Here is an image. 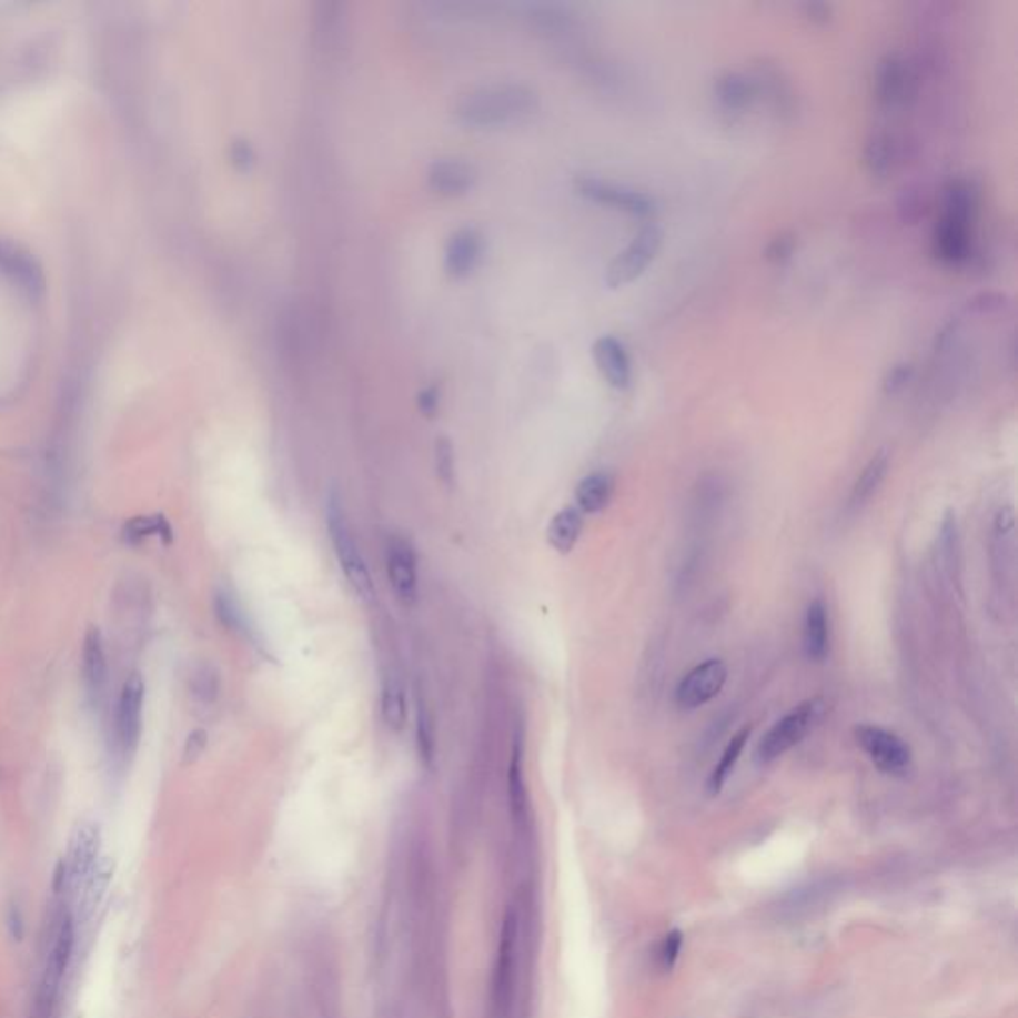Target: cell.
I'll return each mask as SVG.
<instances>
[{"label": "cell", "mask_w": 1018, "mask_h": 1018, "mask_svg": "<svg viewBox=\"0 0 1018 1018\" xmlns=\"http://www.w3.org/2000/svg\"><path fill=\"white\" fill-rule=\"evenodd\" d=\"M681 947H683V933L678 931V929H673L666 935L663 947H661V962H663L665 971H671L675 967Z\"/></svg>", "instance_id": "cell-36"}, {"label": "cell", "mask_w": 1018, "mask_h": 1018, "mask_svg": "<svg viewBox=\"0 0 1018 1018\" xmlns=\"http://www.w3.org/2000/svg\"><path fill=\"white\" fill-rule=\"evenodd\" d=\"M515 937H517V917L514 911H507L502 937H500L497 967H495L494 989L500 1002L505 1000V992L510 989L512 977H514Z\"/></svg>", "instance_id": "cell-25"}, {"label": "cell", "mask_w": 1018, "mask_h": 1018, "mask_svg": "<svg viewBox=\"0 0 1018 1018\" xmlns=\"http://www.w3.org/2000/svg\"><path fill=\"white\" fill-rule=\"evenodd\" d=\"M819 705L816 700H808L804 705L796 706L794 710L786 714L778 723L772 726L766 736L758 744L756 756L762 764H770L778 760L780 756L792 750L796 744L802 743L814 724L818 720Z\"/></svg>", "instance_id": "cell-9"}, {"label": "cell", "mask_w": 1018, "mask_h": 1018, "mask_svg": "<svg viewBox=\"0 0 1018 1018\" xmlns=\"http://www.w3.org/2000/svg\"><path fill=\"white\" fill-rule=\"evenodd\" d=\"M507 799L510 812L517 824H525L530 816V796L525 786L524 772V734H515L512 760L507 770Z\"/></svg>", "instance_id": "cell-20"}, {"label": "cell", "mask_w": 1018, "mask_h": 1018, "mask_svg": "<svg viewBox=\"0 0 1018 1018\" xmlns=\"http://www.w3.org/2000/svg\"><path fill=\"white\" fill-rule=\"evenodd\" d=\"M416 744H419L420 760L424 762L429 768L434 766L436 760V730H434V718L429 710V706L419 703V718H416Z\"/></svg>", "instance_id": "cell-30"}, {"label": "cell", "mask_w": 1018, "mask_h": 1018, "mask_svg": "<svg viewBox=\"0 0 1018 1018\" xmlns=\"http://www.w3.org/2000/svg\"><path fill=\"white\" fill-rule=\"evenodd\" d=\"M386 573L396 599L414 605L419 599V560L414 545L402 535H392L386 543Z\"/></svg>", "instance_id": "cell-14"}, {"label": "cell", "mask_w": 1018, "mask_h": 1018, "mask_svg": "<svg viewBox=\"0 0 1018 1018\" xmlns=\"http://www.w3.org/2000/svg\"><path fill=\"white\" fill-rule=\"evenodd\" d=\"M748 738H750V728H743L740 733L733 736V740L724 748L723 756H720L718 764L714 766V770L708 776V784H706V790L710 796H716L723 790L724 784L728 780V776L733 774L734 766H736V762L743 754L744 746L748 743Z\"/></svg>", "instance_id": "cell-28"}, {"label": "cell", "mask_w": 1018, "mask_h": 1018, "mask_svg": "<svg viewBox=\"0 0 1018 1018\" xmlns=\"http://www.w3.org/2000/svg\"><path fill=\"white\" fill-rule=\"evenodd\" d=\"M591 353H593V361L603 381L615 391H627L633 382V364H631L627 346L621 343L617 336L605 334L593 343Z\"/></svg>", "instance_id": "cell-16"}, {"label": "cell", "mask_w": 1018, "mask_h": 1018, "mask_svg": "<svg viewBox=\"0 0 1018 1018\" xmlns=\"http://www.w3.org/2000/svg\"><path fill=\"white\" fill-rule=\"evenodd\" d=\"M537 95L524 84H490L476 88L457 100L456 115L472 128L514 124L533 114Z\"/></svg>", "instance_id": "cell-4"}, {"label": "cell", "mask_w": 1018, "mask_h": 1018, "mask_svg": "<svg viewBox=\"0 0 1018 1018\" xmlns=\"http://www.w3.org/2000/svg\"><path fill=\"white\" fill-rule=\"evenodd\" d=\"M215 609H218V617H220L221 623L229 628V631H239V633H245V615L239 609L238 603L235 599L229 595V593H218V599H215Z\"/></svg>", "instance_id": "cell-32"}, {"label": "cell", "mask_w": 1018, "mask_h": 1018, "mask_svg": "<svg viewBox=\"0 0 1018 1018\" xmlns=\"http://www.w3.org/2000/svg\"><path fill=\"white\" fill-rule=\"evenodd\" d=\"M728 678V668L720 658H708L705 663L696 665L685 678L678 683L675 693V703L681 710H695L708 705L716 696L720 695Z\"/></svg>", "instance_id": "cell-13"}, {"label": "cell", "mask_w": 1018, "mask_h": 1018, "mask_svg": "<svg viewBox=\"0 0 1018 1018\" xmlns=\"http://www.w3.org/2000/svg\"><path fill=\"white\" fill-rule=\"evenodd\" d=\"M713 95L714 100H716V105L720 108V112L740 115L746 114L756 104V100L760 98V92H758L754 77H748L744 72H736V70H728V72H723L720 77L714 78Z\"/></svg>", "instance_id": "cell-17"}, {"label": "cell", "mask_w": 1018, "mask_h": 1018, "mask_svg": "<svg viewBox=\"0 0 1018 1018\" xmlns=\"http://www.w3.org/2000/svg\"><path fill=\"white\" fill-rule=\"evenodd\" d=\"M82 681L87 695L92 703H98L104 695L108 681V661H105L104 638L100 628H88L82 647Z\"/></svg>", "instance_id": "cell-19"}, {"label": "cell", "mask_w": 1018, "mask_h": 1018, "mask_svg": "<svg viewBox=\"0 0 1018 1018\" xmlns=\"http://www.w3.org/2000/svg\"><path fill=\"white\" fill-rule=\"evenodd\" d=\"M205 746H208V733L201 730V728L193 730V733L188 736L185 746H183V760L188 762V764L198 760L201 754H203V750H205Z\"/></svg>", "instance_id": "cell-38"}, {"label": "cell", "mask_w": 1018, "mask_h": 1018, "mask_svg": "<svg viewBox=\"0 0 1018 1018\" xmlns=\"http://www.w3.org/2000/svg\"><path fill=\"white\" fill-rule=\"evenodd\" d=\"M30 303L34 299L27 279L19 266H10L0 285V374H22L29 364L30 349H34V311Z\"/></svg>", "instance_id": "cell-3"}, {"label": "cell", "mask_w": 1018, "mask_h": 1018, "mask_svg": "<svg viewBox=\"0 0 1018 1018\" xmlns=\"http://www.w3.org/2000/svg\"><path fill=\"white\" fill-rule=\"evenodd\" d=\"M979 211V188L967 178H953L945 188L943 213L933 229L931 251L945 265L961 266L975 253V220Z\"/></svg>", "instance_id": "cell-2"}, {"label": "cell", "mask_w": 1018, "mask_h": 1018, "mask_svg": "<svg viewBox=\"0 0 1018 1018\" xmlns=\"http://www.w3.org/2000/svg\"><path fill=\"white\" fill-rule=\"evenodd\" d=\"M436 472H439L440 480L446 486H452V482H454V447H452V442L444 439V436L436 440Z\"/></svg>", "instance_id": "cell-35"}, {"label": "cell", "mask_w": 1018, "mask_h": 1018, "mask_svg": "<svg viewBox=\"0 0 1018 1018\" xmlns=\"http://www.w3.org/2000/svg\"><path fill=\"white\" fill-rule=\"evenodd\" d=\"M78 919L74 904L62 887L54 884V897L48 917L44 951L40 959L39 980L32 999L30 1018H60L67 977L77 951Z\"/></svg>", "instance_id": "cell-1"}, {"label": "cell", "mask_w": 1018, "mask_h": 1018, "mask_svg": "<svg viewBox=\"0 0 1018 1018\" xmlns=\"http://www.w3.org/2000/svg\"><path fill=\"white\" fill-rule=\"evenodd\" d=\"M583 514L577 507H563L547 525V542L557 553H570L579 542Z\"/></svg>", "instance_id": "cell-26"}, {"label": "cell", "mask_w": 1018, "mask_h": 1018, "mask_svg": "<svg viewBox=\"0 0 1018 1018\" xmlns=\"http://www.w3.org/2000/svg\"><path fill=\"white\" fill-rule=\"evenodd\" d=\"M1005 301H1007V296L1000 295V293H982V295L972 299L971 303H969V309H977L980 313H990V311H1000L1002 306L1007 305Z\"/></svg>", "instance_id": "cell-40"}, {"label": "cell", "mask_w": 1018, "mask_h": 1018, "mask_svg": "<svg viewBox=\"0 0 1018 1018\" xmlns=\"http://www.w3.org/2000/svg\"><path fill=\"white\" fill-rule=\"evenodd\" d=\"M484 259V238L476 228L454 231L444 249V269L452 279H466Z\"/></svg>", "instance_id": "cell-15"}, {"label": "cell", "mask_w": 1018, "mask_h": 1018, "mask_svg": "<svg viewBox=\"0 0 1018 1018\" xmlns=\"http://www.w3.org/2000/svg\"><path fill=\"white\" fill-rule=\"evenodd\" d=\"M874 98L881 110H899L915 98V72L909 60L891 50L877 62Z\"/></svg>", "instance_id": "cell-10"}, {"label": "cell", "mask_w": 1018, "mask_h": 1018, "mask_svg": "<svg viewBox=\"0 0 1018 1018\" xmlns=\"http://www.w3.org/2000/svg\"><path fill=\"white\" fill-rule=\"evenodd\" d=\"M100 849L102 829L92 819H82L77 824V828L72 829L67 856L58 864L54 874V884L67 891L74 907L90 877L94 876L95 869L102 864Z\"/></svg>", "instance_id": "cell-6"}, {"label": "cell", "mask_w": 1018, "mask_h": 1018, "mask_svg": "<svg viewBox=\"0 0 1018 1018\" xmlns=\"http://www.w3.org/2000/svg\"><path fill=\"white\" fill-rule=\"evenodd\" d=\"M804 651L809 661L822 663L828 657L829 617L828 607L822 599H814L806 611L804 619Z\"/></svg>", "instance_id": "cell-21"}, {"label": "cell", "mask_w": 1018, "mask_h": 1018, "mask_svg": "<svg viewBox=\"0 0 1018 1018\" xmlns=\"http://www.w3.org/2000/svg\"><path fill=\"white\" fill-rule=\"evenodd\" d=\"M573 188L583 200L609 210L623 211L635 218H648L657 211V201L651 198L647 191L635 190L617 181L603 180L595 175H579L573 181Z\"/></svg>", "instance_id": "cell-7"}, {"label": "cell", "mask_w": 1018, "mask_h": 1018, "mask_svg": "<svg viewBox=\"0 0 1018 1018\" xmlns=\"http://www.w3.org/2000/svg\"><path fill=\"white\" fill-rule=\"evenodd\" d=\"M255 160H258V155L253 152L251 143L241 140V142H235L231 145V162L235 163L238 170L248 172L255 165Z\"/></svg>", "instance_id": "cell-37"}, {"label": "cell", "mask_w": 1018, "mask_h": 1018, "mask_svg": "<svg viewBox=\"0 0 1018 1018\" xmlns=\"http://www.w3.org/2000/svg\"><path fill=\"white\" fill-rule=\"evenodd\" d=\"M856 740L861 750L869 756V760L876 764L877 770L889 776H905L911 768V748L897 734L874 724H859L856 728Z\"/></svg>", "instance_id": "cell-11"}, {"label": "cell", "mask_w": 1018, "mask_h": 1018, "mask_svg": "<svg viewBox=\"0 0 1018 1018\" xmlns=\"http://www.w3.org/2000/svg\"><path fill=\"white\" fill-rule=\"evenodd\" d=\"M615 482L607 472H593L583 477L575 490V502L581 514H601L613 497Z\"/></svg>", "instance_id": "cell-23"}, {"label": "cell", "mask_w": 1018, "mask_h": 1018, "mask_svg": "<svg viewBox=\"0 0 1018 1018\" xmlns=\"http://www.w3.org/2000/svg\"><path fill=\"white\" fill-rule=\"evenodd\" d=\"M143 696L145 686L142 676L133 673L122 686L115 713V744L122 758H130L138 750L142 736Z\"/></svg>", "instance_id": "cell-12"}, {"label": "cell", "mask_w": 1018, "mask_h": 1018, "mask_svg": "<svg viewBox=\"0 0 1018 1018\" xmlns=\"http://www.w3.org/2000/svg\"><path fill=\"white\" fill-rule=\"evenodd\" d=\"M887 470H889V456L887 452H877L876 456L867 462L864 472L857 476L856 484L851 487L849 495V507L857 510L866 504L871 495L876 494L877 487L886 480Z\"/></svg>", "instance_id": "cell-27"}, {"label": "cell", "mask_w": 1018, "mask_h": 1018, "mask_svg": "<svg viewBox=\"0 0 1018 1018\" xmlns=\"http://www.w3.org/2000/svg\"><path fill=\"white\" fill-rule=\"evenodd\" d=\"M381 714L384 724L394 733H400L404 728L406 716H409L406 688L396 671H391L382 678Z\"/></svg>", "instance_id": "cell-24"}, {"label": "cell", "mask_w": 1018, "mask_h": 1018, "mask_svg": "<svg viewBox=\"0 0 1018 1018\" xmlns=\"http://www.w3.org/2000/svg\"><path fill=\"white\" fill-rule=\"evenodd\" d=\"M804 14L814 24H826L831 19V7L826 2H806L804 4Z\"/></svg>", "instance_id": "cell-41"}, {"label": "cell", "mask_w": 1018, "mask_h": 1018, "mask_svg": "<svg viewBox=\"0 0 1018 1018\" xmlns=\"http://www.w3.org/2000/svg\"><path fill=\"white\" fill-rule=\"evenodd\" d=\"M796 245H798V239L792 233V231H782L778 235L766 243L764 248V259L768 263H774V265H782L786 261H790L796 253Z\"/></svg>", "instance_id": "cell-31"}, {"label": "cell", "mask_w": 1018, "mask_h": 1018, "mask_svg": "<svg viewBox=\"0 0 1018 1018\" xmlns=\"http://www.w3.org/2000/svg\"><path fill=\"white\" fill-rule=\"evenodd\" d=\"M419 409L420 412H422L424 416H429V419L436 416V412H439L440 409V389L436 384H432L429 389H424V391L420 392Z\"/></svg>", "instance_id": "cell-39"}, {"label": "cell", "mask_w": 1018, "mask_h": 1018, "mask_svg": "<svg viewBox=\"0 0 1018 1018\" xmlns=\"http://www.w3.org/2000/svg\"><path fill=\"white\" fill-rule=\"evenodd\" d=\"M122 537L130 545L145 542L150 537H162L163 542L170 543L173 537V530L170 522L163 515H138L130 520L122 530Z\"/></svg>", "instance_id": "cell-29"}, {"label": "cell", "mask_w": 1018, "mask_h": 1018, "mask_svg": "<svg viewBox=\"0 0 1018 1018\" xmlns=\"http://www.w3.org/2000/svg\"><path fill=\"white\" fill-rule=\"evenodd\" d=\"M476 168L464 160L446 158V160H436L430 165L429 185L440 195H446V198L464 195L476 185Z\"/></svg>", "instance_id": "cell-18"}, {"label": "cell", "mask_w": 1018, "mask_h": 1018, "mask_svg": "<svg viewBox=\"0 0 1018 1018\" xmlns=\"http://www.w3.org/2000/svg\"><path fill=\"white\" fill-rule=\"evenodd\" d=\"M915 366L911 362H897L884 379V392L887 396H895L907 389V384L914 379Z\"/></svg>", "instance_id": "cell-34"}, {"label": "cell", "mask_w": 1018, "mask_h": 1018, "mask_svg": "<svg viewBox=\"0 0 1018 1018\" xmlns=\"http://www.w3.org/2000/svg\"><path fill=\"white\" fill-rule=\"evenodd\" d=\"M899 162V145L889 132H874L864 145L867 172L876 178H887Z\"/></svg>", "instance_id": "cell-22"}, {"label": "cell", "mask_w": 1018, "mask_h": 1018, "mask_svg": "<svg viewBox=\"0 0 1018 1018\" xmlns=\"http://www.w3.org/2000/svg\"><path fill=\"white\" fill-rule=\"evenodd\" d=\"M663 239L665 235L657 225L641 229L637 235L628 241L627 248L619 251L607 265L605 285L609 289H621L637 281L658 258L663 249Z\"/></svg>", "instance_id": "cell-8"}, {"label": "cell", "mask_w": 1018, "mask_h": 1018, "mask_svg": "<svg viewBox=\"0 0 1018 1018\" xmlns=\"http://www.w3.org/2000/svg\"><path fill=\"white\" fill-rule=\"evenodd\" d=\"M326 532L329 540L333 543V552L336 555V562L343 570L344 577L349 585L353 587L354 595L364 603H372L376 597V587L372 579L371 570L366 565V560L361 552V545L354 537L353 525L349 522V515L344 510L343 497L339 492H331L326 495Z\"/></svg>", "instance_id": "cell-5"}, {"label": "cell", "mask_w": 1018, "mask_h": 1018, "mask_svg": "<svg viewBox=\"0 0 1018 1018\" xmlns=\"http://www.w3.org/2000/svg\"><path fill=\"white\" fill-rule=\"evenodd\" d=\"M220 693V676L211 666H200L193 675V695L203 703H213Z\"/></svg>", "instance_id": "cell-33"}]
</instances>
